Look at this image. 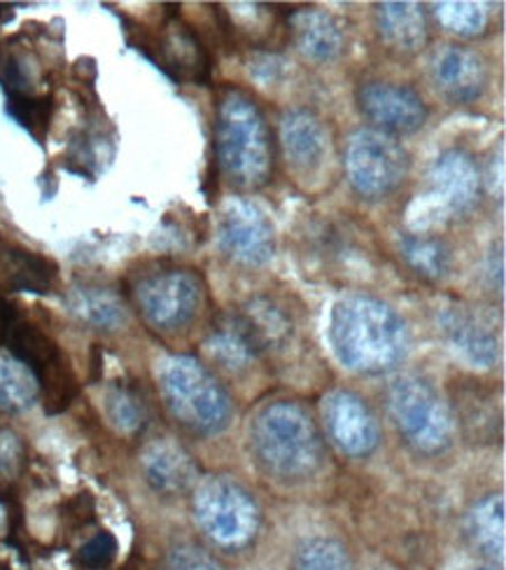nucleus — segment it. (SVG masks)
<instances>
[{"label":"nucleus","mask_w":506,"mask_h":570,"mask_svg":"<svg viewBox=\"0 0 506 570\" xmlns=\"http://www.w3.org/2000/svg\"><path fill=\"white\" fill-rule=\"evenodd\" d=\"M329 344L346 370L365 376L395 372L411 348L406 321L374 295L353 293L334 304Z\"/></svg>","instance_id":"nucleus-1"},{"label":"nucleus","mask_w":506,"mask_h":570,"mask_svg":"<svg viewBox=\"0 0 506 570\" xmlns=\"http://www.w3.org/2000/svg\"><path fill=\"white\" fill-rule=\"evenodd\" d=\"M250 454L267 478L282 484H301L323 470L327 449L310 412L295 400H278L255 414Z\"/></svg>","instance_id":"nucleus-2"},{"label":"nucleus","mask_w":506,"mask_h":570,"mask_svg":"<svg viewBox=\"0 0 506 570\" xmlns=\"http://www.w3.org/2000/svg\"><path fill=\"white\" fill-rule=\"evenodd\" d=\"M215 150L222 176L238 193H255L274 174V134L246 91L227 89L217 104Z\"/></svg>","instance_id":"nucleus-3"},{"label":"nucleus","mask_w":506,"mask_h":570,"mask_svg":"<svg viewBox=\"0 0 506 570\" xmlns=\"http://www.w3.org/2000/svg\"><path fill=\"white\" fill-rule=\"evenodd\" d=\"M157 384L166 412L185 431L212 438L227 431L234 416L229 391L195 355H166L157 365Z\"/></svg>","instance_id":"nucleus-4"},{"label":"nucleus","mask_w":506,"mask_h":570,"mask_svg":"<svg viewBox=\"0 0 506 570\" xmlns=\"http://www.w3.org/2000/svg\"><path fill=\"white\" fill-rule=\"evenodd\" d=\"M388 414L401 440L420 456H441L455 440L448 402L418 374H401L388 386Z\"/></svg>","instance_id":"nucleus-5"},{"label":"nucleus","mask_w":506,"mask_h":570,"mask_svg":"<svg viewBox=\"0 0 506 570\" xmlns=\"http://www.w3.org/2000/svg\"><path fill=\"white\" fill-rule=\"evenodd\" d=\"M191 514L199 531L222 552L250 548L261 524L252 493L231 478L201 480L191 491Z\"/></svg>","instance_id":"nucleus-6"},{"label":"nucleus","mask_w":506,"mask_h":570,"mask_svg":"<svg viewBox=\"0 0 506 570\" xmlns=\"http://www.w3.org/2000/svg\"><path fill=\"white\" fill-rule=\"evenodd\" d=\"M484 197V174L478 161L460 148L441 153L429 169V189L420 199L418 218L408 220V232H431L434 227L467 218Z\"/></svg>","instance_id":"nucleus-7"},{"label":"nucleus","mask_w":506,"mask_h":570,"mask_svg":"<svg viewBox=\"0 0 506 570\" xmlns=\"http://www.w3.org/2000/svg\"><path fill=\"white\" fill-rule=\"evenodd\" d=\"M131 302L145 325L157 332H178L201 312L204 283L191 269H155L133 281Z\"/></svg>","instance_id":"nucleus-8"},{"label":"nucleus","mask_w":506,"mask_h":570,"mask_svg":"<svg viewBox=\"0 0 506 570\" xmlns=\"http://www.w3.org/2000/svg\"><path fill=\"white\" fill-rule=\"evenodd\" d=\"M346 176L350 187L365 199H385L408 174V153L397 140L374 127L357 129L346 142Z\"/></svg>","instance_id":"nucleus-9"},{"label":"nucleus","mask_w":506,"mask_h":570,"mask_svg":"<svg viewBox=\"0 0 506 570\" xmlns=\"http://www.w3.org/2000/svg\"><path fill=\"white\" fill-rule=\"evenodd\" d=\"M3 344L12 358L27 365L38 379L40 397L44 400L47 412L54 414L68 407L72 393H76V379H72L61 348L47 332L17 314L6 332Z\"/></svg>","instance_id":"nucleus-10"},{"label":"nucleus","mask_w":506,"mask_h":570,"mask_svg":"<svg viewBox=\"0 0 506 570\" xmlns=\"http://www.w3.org/2000/svg\"><path fill=\"white\" fill-rule=\"evenodd\" d=\"M217 246L222 255L240 267H264L274 257V227L257 204L234 197L222 206L217 223Z\"/></svg>","instance_id":"nucleus-11"},{"label":"nucleus","mask_w":506,"mask_h":570,"mask_svg":"<svg viewBox=\"0 0 506 570\" xmlns=\"http://www.w3.org/2000/svg\"><path fill=\"white\" fill-rule=\"evenodd\" d=\"M329 442L348 459H367L380 444V425L371 407L353 391H331L323 400Z\"/></svg>","instance_id":"nucleus-12"},{"label":"nucleus","mask_w":506,"mask_h":570,"mask_svg":"<svg viewBox=\"0 0 506 570\" xmlns=\"http://www.w3.org/2000/svg\"><path fill=\"white\" fill-rule=\"evenodd\" d=\"M437 323L450 351L476 370H490L499 361V340L490 318L467 302H448L439 308Z\"/></svg>","instance_id":"nucleus-13"},{"label":"nucleus","mask_w":506,"mask_h":570,"mask_svg":"<svg viewBox=\"0 0 506 570\" xmlns=\"http://www.w3.org/2000/svg\"><path fill=\"white\" fill-rule=\"evenodd\" d=\"M357 106L374 129L390 136L416 134L427 122V106L420 94L399 82H365L357 89Z\"/></svg>","instance_id":"nucleus-14"},{"label":"nucleus","mask_w":506,"mask_h":570,"mask_svg":"<svg viewBox=\"0 0 506 570\" xmlns=\"http://www.w3.org/2000/svg\"><path fill=\"white\" fill-rule=\"evenodd\" d=\"M140 470L150 489L166 498L185 495L201 482L197 459L173 438H157L145 444Z\"/></svg>","instance_id":"nucleus-15"},{"label":"nucleus","mask_w":506,"mask_h":570,"mask_svg":"<svg viewBox=\"0 0 506 570\" xmlns=\"http://www.w3.org/2000/svg\"><path fill=\"white\" fill-rule=\"evenodd\" d=\"M431 80L446 101L457 106L474 104L486 91L488 66L474 50L446 45L431 59Z\"/></svg>","instance_id":"nucleus-16"},{"label":"nucleus","mask_w":506,"mask_h":570,"mask_svg":"<svg viewBox=\"0 0 506 570\" xmlns=\"http://www.w3.org/2000/svg\"><path fill=\"white\" fill-rule=\"evenodd\" d=\"M450 414L455 431L472 444H493L499 440L502 419L497 402L490 391H486L472 379H460L450 386Z\"/></svg>","instance_id":"nucleus-17"},{"label":"nucleus","mask_w":506,"mask_h":570,"mask_svg":"<svg viewBox=\"0 0 506 570\" xmlns=\"http://www.w3.org/2000/svg\"><path fill=\"white\" fill-rule=\"evenodd\" d=\"M280 142L287 164L308 176L318 171L329 153V134L318 115L295 108L280 117Z\"/></svg>","instance_id":"nucleus-18"},{"label":"nucleus","mask_w":506,"mask_h":570,"mask_svg":"<svg viewBox=\"0 0 506 570\" xmlns=\"http://www.w3.org/2000/svg\"><path fill=\"white\" fill-rule=\"evenodd\" d=\"M206 353L217 367L231 374L246 372L257 358H261V353L250 335L244 316L238 314V308L222 312L212 321L206 340Z\"/></svg>","instance_id":"nucleus-19"},{"label":"nucleus","mask_w":506,"mask_h":570,"mask_svg":"<svg viewBox=\"0 0 506 570\" xmlns=\"http://www.w3.org/2000/svg\"><path fill=\"white\" fill-rule=\"evenodd\" d=\"M150 57L173 80L210 82V57L189 27L173 23L171 31L155 42Z\"/></svg>","instance_id":"nucleus-20"},{"label":"nucleus","mask_w":506,"mask_h":570,"mask_svg":"<svg viewBox=\"0 0 506 570\" xmlns=\"http://www.w3.org/2000/svg\"><path fill=\"white\" fill-rule=\"evenodd\" d=\"M289 33L297 52L316 63L339 59L346 45L339 21L323 10H295L289 14Z\"/></svg>","instance_id":"nucleus-21"},{"label":"nucleus","mask_w":506,"mask_h":570,"mask_svg":"<svg viewBox=\"0 0 506 570\" xmlns=\"http://www.w3.org/2000/svg\"><path fill=\"white\" fill-rule=\"evenodd\" d=\"M0 278L12 291L44 295L54 291L59 281V267L54 259L40 253L0 242Z\"/></svg>","instance_id":"nucleus-22"},{"label":"nucleus","mask_w":506,"mask_h":570,"mask_svg":"<svg viewBox=\"0 0 506 570\" xmlns=\"http://www.w3.org/2000/svg\"><path fill=\"white\" fill-rule=\"evenodd\" d=\"M66 306L82 325L99 332H112L127 323V306L122 297L106 285H76L66 295Z\"/></svg>","instance_id":"nucleus-23"},{"label":"nucleus","mask_w":506,"mask_h":570,"mask_svg":"<svg viewBox=\"0 0 506 570\" xmlns=\"http://www.w3.org/2000/svg\"><path fill=\"white\" fill-rule=\"evenodd\" d=\"M469 544L490 561L504 559L506 548V508L502 493H488L476 501L465 519Z\"/></svg>","instance_id":"nucleus-24"},{"label":"nucleus","mask_w":506,"mask_h":570,"mask_svg":"<svg viewBox=\"0 0 506 570\" xmlns=\"http://www.w3.org/2000/svg\"><path fill=\"white\" fill-rule=\"evenodd\" d=\"M376 21L385 45L397 52L414 55L429 40L427 17L418 3H380Z\"/></svg>","instance_id":"nucleus-25"},{"label":"nucleus","mask_w":506,"mask_h":570,"mask_svg":"<svg viewBox=\"0 0 506 570\" xmlns=\"http://www.w3.org/2000/svg\"><path fill=\"white\" fill-rule=\"evenodd\" d=\"M238 314L244 316L261 355L282 351L292 340V318L271 297H252L238 306Z\"/></svg>","instance_id":"nucleus-26"},{"label":"nucleus","mask_w":506,"mask_h":570,"mask_svg":"<svg viewBox=\"0 0 506 570\" xmlns=\"http://www.w3.org/2000/svg\"><path fill=\"white\" fill-rule=\"evenodd\" d=\"M399 250L418 276L427 281H441L453 267V250L434 232H404L399 236Z\"/></svg>","instance_id":"nucleus-27"},{"label":"nucleus","mask_w":506,"mask_h":570,"mask_svg":"<svg viewBox=\"0 0 506 570\" xmlns=\"http://www.w3.org/2000/svg\"><path fill=\"white\" fill-rule=\"evenodd\" d=\"M40 397L33 372L12 355H0V412L21 414L31 410Z\"/></svg>","instance_id":"nucleus-28"},{"label":"nucleus","mask_w":506,"mask_h":570,"mask_svg":"<svg viewBox=\"0 0 506 570\" xmlns=\"http://www.w3.org/2000/svg\"><path fill=\"white\" fill-rule=\"evenodd\" d=\"M103 407L110 425L122 435H138L148 425V405L140 391L131 384H112L106 391Z\"/></svg>","instance_id":"nucleus-29"},{"label":"nucleus","mask_w":506,"mask_h":570,"mask_svg":"<svg viewBox=\"0 0 506 570\" xmlns=\"http://www.w3.org/2000/svg\"><path fill=\"white\" fill-rule=\"evenodd\" d=\"M295 570H355L346 544L334 538H310L299 544Z\"/></svg>","instance_id":"nucleus-30"},{"label":"nucleus","mask_w":506,"mask_h":570,"mask_svg":"<svg viewBox=\"0 0 506 570\" xmlns=\"http://www.w3.org/2000/svg\"><path fill=\"white\" fill-rule=\"evenodd\" d=\"M434 14H437V21L448 33L460 38L480 36L488 27V10L484 3H467V0H460V3H455V0L453 3H437Z\"/></svg>","instance_id":"nucleus-31"},{"label":"nucleus","mask_w":506,"mask_h":570,"mask_svg":"<svg viewBox=\"0 0 506 570\" xmlns=\"http://www.w3.org/2000/svg\"><path fill=\"white\" fill-rule=\"evenodd\" d=\"M27 444L10 428H0V498L17 489L27 472Z\"/></svg>","instance_id":"nucleus-32"},{"label":"nucleus","mask_w":506,"mask_h":570,"mask_svg":"<svg viewBox=\"0 0 506 570\" xmlns=\"http://www.w3.org/2000/svg\"><path fill=\"white\" fill-rule=\"evenodd\" d=\"M8 112L23 129L42 140L52 120V99L33 97V94H12L8 97Z\"/></svg>","instance_id":"nucleus-33"},{"label":"nucleus","mask_w":506,"mask_h":570,"mask_svg":"<svg viewBox=\"0 0 506 570\" xmlns=\"http://www.w3.org/2000/svg\"><path fill=\"white\" fill-rule=\"evenodd\" d=\"M117 559V538L108 531L91 535L78 550V563L85 570H108Z\"/></svg>","instance_id":"nucleus-34"},{"label":"nucleus","mask_w":506,"mask_h":570,"mask_svg":"<svg viewBox=\"0 0 506 570\" xmlns=\"http://www.w3.org/2000/svg\"><path fill=\"white\" fill-rule=\"evenodd\" d=\"M166 568L168 570H225L220 563H217L215 557H210L206 550L189 542L178 544V548L168 552Z\"/></svg>","instance_id":"nucleus-35"},{"label":"nucleus","mask_w":506,"mask_h":570,"mask_svg":"<svg viewBox=\"0 0 506 570\" xmlns=\"http://www.w3.org/2000/svg\"><path fill=\"white\" fill-rule=\"evenodd\" d=\"M14 316H17V312H14V306L0 295V346H3V340H6V332H8V327H10V323L14 321Z\"/></svg>","instance_id":"nucleus-36"},{"label":"nucleus","mask_w":506,"mask_h":570,"mask_svg":"<svg viewBox=\"0 0 506 570\" xmlns=\"http://www.w3.org/2000/svg\"><path fill=\"white\" fill-rule=\"evenodd\" d=\"M3 521H6V512H3V505H0V529H3Z\"/></svg>","instance_id":"nucleus-37"},{"label":"nucleus","mask_w":506,"mask_h":570,"mask_svg":"<svg viewBox=\"0 0 506 570\" xmlns=\"http://www.w3.org/2000/svg\"><path fill=\"white\" fill-rule=\"evenodd\" d=\"M469 570H495V568H490V566H478V568H469Z\"/></svg>","instance_id":"nucleus-38"}]
</instances>
